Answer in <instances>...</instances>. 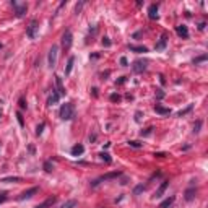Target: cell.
I'll return each instance as SVG.
<instances>
[{"label":"cell","mask_w":208,"mask_h":208,"mask_svg":"<svg viewBox=\"0 0 208 208\" xmlns=\"http://www.w3.org/2000/svg\"><path fill=\"white\" fill-rule=\"evenodd\" d=\"M163 96H164V93H163L161 90H158V98H159V99H161Z\"/></svg>","instance_id":"38"},{"label":"cell","mask_w":208,"mask_h":208,"mask_svg":"<svg viewBox=\"0 0 208 208\" xmlns=\"http://www.w3.org/2000/svg\"><path fill=\"white\" fill-rule=\"evenodd\" d=\"M155 111H156L158 114H161V116H168V114H171V109H168V107H163V106H159V104L155 106Z\"/></svg>","instance_id":"13"},{"label":"cell","mask_w":208,"mask_h":208,"mask_svg":"<svg viewBox=\"0 0 208 208\" xmlns=\"http://www.w3.org/2000/svg\"><path fill=\"white\" fill-rule=\"evenodd\" d=\"M42 128H44V124L38 125V128H36V133H38V135H41V133H42Z\"/></svg>","instance_id":"30"},{"label":"cell","mask_w":208,"mask_h":208,"mask_svg":"<svg viewBox=\"0 0 208 208\" xmlns=\"http://www.w3.org/2000/svg\"><path fill=\"white\" fill-rule=\"evenodd\" d=\"M5 200H7V193L3 192V193H0V203H2V202H5Z\"/></svg>","instance_id":"34"},{"label":"cell","mask_w":208,"mask_h":208,"mask_svg":"<svg viewBox=\"0 0 208 208\" xmlns=\"http://www.w3.org/2000/svg\"><path fill=\"white\" fill-rule=\"evenodd\" d=\"M59 93H57V91H52V95L51 96H49V99H47V106H52V104H55L57 101H59Z\"/></svg>","instance_id":"15"},{"label":"cell","mask_w":208,"mask_h":208,"mask_svg":"<svg viewBox=\"0 0 208 208\" xmlns=\"http://www.w3.org/2000/svg\"><path fill=\"white\" fill-rule=\"evenodd\" d=\"M148 16L150 20H158V5H150V8H148Z\"/></svg>","instance_id":"10"},{"label":"cell","mask_w":208,"mask_h":208,"mask_svg":"<svg viewBox=\"0 0 208 208\" xmlns=\"http://www.w3.org/2000/svg\"><path fill=\"white\" fill-rule=\"evenodd\" d=\"M128 49H130V51H133V52H146V51H148L145 46H128Z\"/></svg>","instance_id":"20"},{"label":"cell","mask_w":208,"mask_h":208,"mask_svg":"<svg viewBox=\"0 0 208 208\" xmlns=\"http://www.w3.org/2000/svg\"><path fill=\"white\" fill-rule=\"evenodd\" d=\"M20 107H21V109H25V107H26V104H25V99H23V98L20 99Z\"/></svg>","instance_id":"36"},{"label":"cell","mask_w":208,"mask_h":208,"mask_svg":"<svg viewBox=\"0 0 208 208\" xmlns=\"http://www.w3.org/2000/svg\"><path fill=\"white\" fill-rule=\"evenodd\" d=\"M73 63H75V57H70L68 63H67V68H65V75H70L72 70H73Z\"/></svg>","instance_id":"18"},{"label":"cell","mask_w":208,"mask_h":208,"mask_svg":"<svg viewBox=\"0 0 208 208\" xmlns=\"http://www.w3.org/2000/svg\"><path fill=\"white\" fill-rule=\"evenodd\" d=\"M132 68H133V72H137V73H141V72L146 70V62L145 60H135Z\"/></svg>","instance_id":"6"},{"label":"cell","mask_w":208,"mask_h":208,"mask_svg":"<svg viewBox=\"0 0 208 208\" xmlns=\"http://www.w3.org/2000/svg\"><path fill=\"white\" fill-rule=\"evenodd\" d=\"M193 193H195V190H187V192H185V200H187V202H190V200L193 198V197H195V195H193Z\"/></svg>","instance_id":"22"},{"label":"cell","mask_w":208,"mask_h":208,"mask_svg":"<svg viewBox=\"0 0 208 208\" xmlns=\"http://www.w3.org/2000/svg\"><path fill=\"white\" fill-rule=\"evenodd\" d=\"M73 206H76V200H68V202H65L60 208H73Z\"/></svg>","instance_id":"21"},{"label":"cell","mask_w":208,"mask_h":208,"mask_svg":"<svg viewBox=\"0 0 208 208\" xmlns=\"http://www.w3.org/2000/svg\"><path fill=\"white\" fill-rule=\"evenodd\" d=\"M44 169L47 171V173H51V171H52V166H51V163H49V161L44 163Z\"/></svg>","instance_id":"28"},{"label":"cell","mask_w":208,"mask_h":208,"mask_svg":"<svg viewBox=\"0 0 208 208\" xmlns=\"http://www.w3.org/2000/svg\"><path fill=\"white\" fill-rule=\"evenodd\" d=\"M21 179L20 177H3L2 182H20Z\"/></svg>","instance_id":"23"},{"label":"cell","mask_w":208,"mask_h":208,"mask_svg":"<svg viewBox=\"0 0 208 208\" xmlns=\"http://www.w3.org/2000/svg\"><path fill=\"white\" fill-rule=\"evenodd\" d=\"M168 184H169L168 181H164V182H163V184L159 185V189H158V190H156V193H155V198H159V197L163 195V192H164V190H166V187H168Z\"/></svg>","instance_id":"17"},{"label":"cell","mask_w":208,"mask_h":208,"mask_svg":"<svg viewBox=\"0 0 208 208\" xmlns=\"http://www.w3.org/2000/svg\"><path fill=\"white\" fill-rule=\"evenodd\" d=\"M0 117H2V111H0Z\"/></svg>","instance_id":"40"},{"label":"cell","mask_w":208,"mask_h":208,"mask_svg":"<svg viewBox=\"0 0 208 208\" xmlns=\"http://www.w3.org/2000/svg\"><path fill=\"white\" fill-rule=\"evenodd\" d=\"M205 59H206V55H202V57H198V59H195V60H193V63H195V65H197L198 62H203Z\"/></svg>","instance_id":"29"},{"label":"cell","mask_w":208,"mask_h":208,"mask_svg":"<svg viewBox=\"0 0 208 208\" xmlns=\"http://www.w3.org/2000/svg\"><path fill=\"white\" fill-rule=\"evenodd\" d=\"M55 86H57L59 96H65V88H63V85H62V78L60 76H55Z\"/></svg>","instance_id":"9"},{"label":"cell","mask_w":208,"mask_h":208,"mask_svg":"<svg viewBox=\"0 0 208 208\" xmlns=\"http://www.w3.org/2000/svg\"><path fill=\"white\" fill-rule=\"evenodd\" d=\"M120 63H122L124 67H127V65H128V62H127V59H125V57H122V59H120Z\"/></svg>","instance_id":"35"},{"label":"cell","mask_w":208,"mask_h":208,"mask_svg":"<svg viewBox=\"0 0 208 208\" xmlns=\"http://www.w3.org/2000/svg\"><path fill=\"white\" fill-rule=\"evenodd\" d=\"M57 59H59V47L52 46L51 51H49V55H47V63H49L51 68H54L57 65Z\"/></svg>","instance_id":"2"},{"label":"cell","mask_w":208,"mask_h":208,"mask_svg":"<svg viewBox=\"0 0 208 208\" xmlns=\"http://www.w3.org/2000/svg\"><path fill=\"white\" fill-rule=\"evenodd\" d=\"M119 176H120L119 171H116V173H109V174H106V176L98 177L96 181H93V182H91V185H93V187H96V185H99L103 181H107V179H114V177H119Z\"/></svg>","instance_id":"3"},{"label":"cell","mask_w":208,"mask_h":208,"mask_svg":"<svg viewBox=\"0 0 208 208\" xmlns=\"http://www.w3.org/2000/svg\"><path fill=\"white\" fill-rule=\"evenodd\" d=\"M190 109H192V106H189V107H187V109H184V111H181V112H179V117H182V116H185V114H187V112H189Z\"/></svg>","instance_id":"27"},{"label":"cell","mask_w":208,"mask_h":208,"mask_svg":"<svg viewBox=\"0 0 208 208\" xmlns=\"http://www.w3.org/2000/svg\"><path fill=\"white\" fill-rule=\"evenodd\" d=\"M72 42H73V36H72L70 31H65L63 36H62V46H63V49H70Z\"/></svg>","instance_id":"4"},{"label":"cell","mask_w":208,"mask_h":208,"mask_svg":"<svg viewBox=\"0 0 208 208\" xmlns=\"http://www.w3.org/2000/svg\"><path fill=\"white\" fill-rule=\"evenodd\" d=\"M103 44H104L106 47H109V46H111V41L107 39V38H104V39H103Z\"/></svg>","instance_id":"33"},{"label":"cell","mask_w":208,"mask_h":208,"mask_svg":"<svg viewBox=\"0 0 208 208\" xmlns=\"http://www.w3.org/2000/svg\"><path fill=\"white\" fill-rule=\"evenodd\" d=\"M143 190H145V185H137V187H135V190H133V193H135V195H138V193L143 192Z\"/></svg>","instance_id":"24"},{"label":"cell","mask_w":208,"mask_h":208,"mask_svg":"<svg viewBox=\"0 0 208 208\" xmlns=\"http://www.w3.org/2000/svg\"><path fill=\"white\" fill-rule=\"evenodd\" d=\"M55 203V197H49L46 202H42V203H39L38 206H34V208H49V206H52Z\"/></svg>","instance_id":"12"},{"label":"cell","mask_w":208,"mask_h":208,"mask_svg":"<svg viewBox=\"0 0 208 208\" xmlns=\"http://www.w3.org/2000/svg\"><path fill=\"white\" fill-rule=\"evenodd\" d=\"M12 5L15 7V10H16V16H23L26 13V5H18L16 2H12Z\"/></svg>","instance_id":"11"},{"label":"cell","mask_w":208,"mask_h":208,"mask_svg":"<svg viewBox=\"0 0 208 208\" xmlns=\"http://www.w3.org/2000/svg\"><path fill=\"white\" fill-rule=\"evenodd\" d=\"M38 21H36V20H33L31 21V25L30 26H28V31H26V34H28V38H30V39H34L36 38V30H38Z\"/></svg>","instance_id":"5"},{"label":"cell","mask_w":208,"mask_h":208,"mask_svg":"<svg viewBox=\"0 0 208 208\" xmlns=\"http://www.w3.org/2000/svg\"><path fill=\"white\" fill-rule=\"evenodd\" d=\"M99 156H101V159H104L106 163H111V158H109V155H107V153H101Z\"/></svg>","instance_id":"25"},{"label":"cell","mask_w":208,"mask_h":208,"mask_svg":"<svg viewBox=\"0 0 208 208\" xmlns=\"http://www.w3.org/2000/svg\"><path fill=\"white\" fill-rule=\"evenodd\" d=\"M75 117V107L72 103H65L60 107V119L62 120H72Z\"/></svg>","instance_id":"1"},{"label":"cell","mask_w":208,"mask_h":208,"mask_svg":"<svg viewBox=\"0 0 208 208\" xmlns=\"http://www.w3.org/2000/svg\"><path fill=\"white\" fill-rule=\"evenodd\" d=\"M128 145L133 146V148H140V146H141V143H138V141H128Z\"/></svg>","instance_id":"26"},{"label":"cell","mask_w":208,"mask_h":208,"mask_svg":"<svg viewBox=\"0 0 208 208\" xmlns=\"http://www.w3.org/2000/svg\"><path fill=\"white\" fill-rule=\"evenodd\" d=\"M174 200H176L174 197H168L166 200H163V202L159 203V206H158V208H169L171 205L174 203Z\"/></svg>","instance_id":"14"},{"label":"cell","mask_w":208,"mask_h":208,"mask_svg":"<svg viewBox=\"0 0 208 208\" xmlns=\"http://www.w3.org/2000/svg\"><path fill=\"white\" fill-rule=\"evenodd\" d=\"M2 47H3V44H2V42H0V49H2Z\"/></svg>","instance_id":"39"},{"label":"cell","mask_w":208,"mask_h":208,"mask_svg":"<svg viewBox=\"0 0 208 208\" xmlns=\"http://www.w3.org/2000/svg\"><path fill=\"white\" fill-rule=\"evenodd\" d=\"M166 42H168V38H166V36H163V38L159 39V42L156 44V51H163V49L166 47Z\"/></svg>","instance_id":"19"},{"label":"cell","mask_w":208,"mask_h":208,"mask_svg":"<svg viewBox=\"0 0 208 208\" xmlns=\"http://www.w3.org/2000/svg\"><path fill=\"white\" fill-rule=\"evenodd\" d=\"M200 125H202V122H197V125L193 127V132H195V133H198V132H200V130H198V128H200Z\"/></svg>","instance_id":"32"},{"label":"cell","mask_w":208,"mask_h":208,"mask_svg":"<svg viewBox=\"0 0 208 208\" xmlns=\"http://www.w3.org/2000/svg\"><path fill=\"white\" fill-rule=\"evenodd\" d=\"M16 117H18V122H20V125L23 127V125H25V122H23V117H21V114H20V112L16 114Z\"/></svg>","instance_id":"31"},{"label":"cell","mask_w":208,"mask_h":208,"mask_svg":"<svg viewBox=\"0 0 208 208\" xmlns=\"http://www.w3.org/2000/svg\"><path fill=\"white\" fill-rule=\"evenodd\" d=\"M83 151H85L83 145H75L73 148H72V155L73 156H80V155H83Z\"/></svg>","instance_id":"16"},{"label":"cell","mask_w":208,"mask_h":208,"mask_svg":"<svg viewBox=\"0 0 208 208\" xmlns=\"http://www.w3.org/2000/svg\"><path fill=\"white\" fill-rule=\"evenodd\" d=\"M176 33L181 36V38H184V39H187V38H189V30H187V26H184V25L176 26Z\"/></svg>","instance_id":"8"},{"label":"cell","mask_w":208,"mask_h":208,"mask_svg":"<svg viewBox=\"0 0 208 208\" xmlns=\"http://www.w3.org/2000/svg\"><path fill=\"white\" fill-rule=\"evenodd\" d=\"M111 99H112V101H119V99H120V96H117V95H112V96H111Z\"/></svg>","instance_id":"37"},{"label":"cell","mask_w":208,"mask_h":208,"mask_svg":"<svg viewBox=\"0 0 208 208\" xmlns=\"http://www.w3.org/2000/svg\"><path fill=\"white\" fill-rule=\"evenodd\" d=\"M34 193H38V187H31L30 190H25V192L18 197V200H28V198H31Z\"/></svg>","instance_id":"7"}]
</instances>
